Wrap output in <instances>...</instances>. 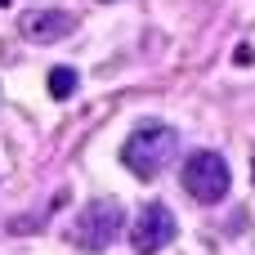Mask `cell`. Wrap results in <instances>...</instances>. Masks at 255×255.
Masks as SVG:
<instances>
[{"mask_svg": "<svg viewBox=\"0 0 255 255\" xmlns=\"http://www.w3.org/2000/svg\"><path fill=\"white\" fill-rule=\"evenodd\" d=\"M175 157H179V134L170 126H139L121 148V161L134 179H157Z\"/></svg>", "mask_w": 255, "mask_h": 255, "instance_id": "6da1fadb", "label": "cell"}, {"mask_svg": "<svg viewBox=\"0 0 255 255\" xmlns=\"http://www.w3.org/2000/svg\"><path fill=\"white\" fill-rule=\"evenodd\" d=\"M121 229H126L121 202L94 197V202L76 215V224H72V247H81V251H108V247L121 238Z\"/></svg>", "mask_w": 255, "mask_h": 255, "instance_id": "7a4b0ae2", "label": "cell"}, {"mask_svg": "<svg viewBox=\"0 0 255 255\" xmlns=\"http://www.w3.org/2000/svg\"><path fill=\"white\" fill-rule=\"evenodd\" d=\"M179 179H184V193H188L193 202H202V206H215V202H224V197H229V184H233V175H229V161H224L220 152H211V148L193 152V157L184 161Z\"/></svg>", "mask_w": 255, "mask_h": 255, "instance_id": "3957f363", "label": "cell"}, {"mask_svg": "<svg viewBox=\"0 0 255 255\" xmlns=\"http://www.w3.org/2000/svg\"><path fill=\"white\" fill-rule=\"evenodd\" d=\"M175 233H179L175 211H170L166 202H148V206L139 211V220L130 224V247H134L139 255H157L161 247L175 242Z\"/></svg>", "mask_w": 255, "mask_h": 255, "instance_id": "277c9868", "label": "cell"}, {"mask_svg": "<svg viewBox=\"0 0 255 255\" xmlns=\"http://www.w3.org/2000/svg\"><path fill=\"white\" fill-rule=\"evenodd\" d=\"M18 31H22V40H31V45H54V40H67V36L76 31V18L63 13V9H27V13L18 18Z\"/></svg>", "mask_w": 255, "mask_h": 255, "instance_id": "5b68a950", "label": "cell"}, {"mask_svg": "<svg viewBox=\"0 0 255 255\" xmlns=\"http://www.w3.org/2000/svg\"><path fill=\"white\" fill-rule=\"evenodd\" d=\"M45 85H49V99H72L76 85H81V76H76V67H54Z\"/></svg>", "mask_w": 255, "mask_h": 255, "instance_id": "8992f818", "label": "cell"}, {"mask_svg": "<svg viewBox=\"0 0 255 255\" xmlns=\"http://www.w3.org/2000/svg\"><path fill=\"white\" fill-rule=\"evenodd\" d=\"M233 63H238V67H251V63H255V49H251V45H238V49H233Z\"/></svg>", "mask_w": 255, "mask_h": 255, "instance_id": "52a82bcc", "label": "cell"}, {"mask_svg": "<svg viewBox=\"0 0 255 255\" xmlns=\"http://www.w3.org/2000/svg\"><path fill=\"white\" fill-rule=\"evenodd\" d=\"M0 4H9V0H0Z\"/></svg>", "mask_w": 255, "mask_h": 255, "instance_id": "ba28073f", "label": "cell"}]
</instances>
